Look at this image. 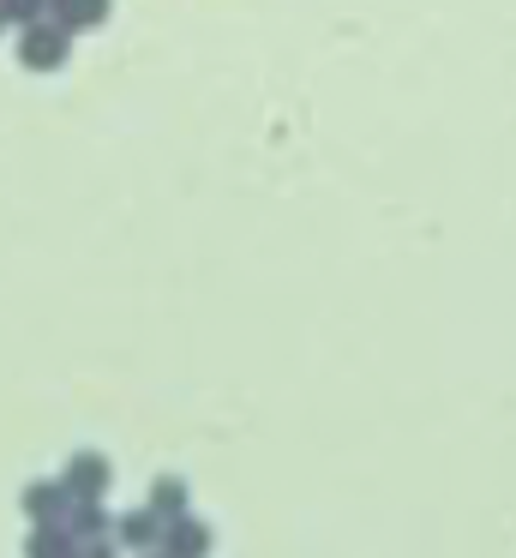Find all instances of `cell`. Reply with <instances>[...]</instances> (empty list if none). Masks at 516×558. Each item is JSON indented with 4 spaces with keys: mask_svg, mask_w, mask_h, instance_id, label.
Returning <instances> with one entry per match:
<instances>
[{
    "mask_svg": "<svg viewBox=\"0 0 516 558\" xmlns=\"http://www.w3.org/2000/svg\"><path fill=\"white\" fill-rule=\"evenodd\" d=\"M72 54V31H60L55 19H31L19 37V61L31 66V73H60Z\"/></svg>",
    "mask_w": 516,
    "mask_h": 558,
    "instance_id": "cell-1",
    "label": "cell"
},
{
    "mask_svg": "<svg viewBox=\"0 0 516 558\" xmlns=\"http://www.w3.org/2000/svg\"><path fill=\"white\" fill-rule=\"evenodd\" d=\"M108 481H115V469H108L103 450H72V457L60 462V486H67L72 498H103Z\"/></svg>",
    "mask_w": 516,
    "mask_h": 558,
    "instance_id": "cell-2",
    "label": "cell"
},
{
    "mask_svg": "<svg viewBox=\"0 0 516 558\" xmlns=\"http://www.w3.org/2000/svg\"><path fill=\"white\" fill-rule=\"evenodd\" d=\"M211 546H216L211 522H199V517L187 510V517H168V522H163V541H156V553H163V558H211Z\"/></svg>",
    "mask_w": 516,
    "mask_h": 558,
    "instance_id": "cell-3",
    "label": "cell"
},
{
    "mask_svg": "<svg viewBox=\"0 0 516 558\" xmlns=\"http://www.w3.org/2000/svg\"><path fill=\"white\" fill-rule=\"evenodd\" d=\"M108 534H115V546H127V553H156V541H163V517H156L151 505L120 510V517L108 522Z\"/></svg>",
    "mask_w": 516,
    "mask_h": 558,
    "instance_id": "cell-4",
    "label": "cell"
},
{
    "mask_svg": "<svg viewBox=\"0 0 516 558\" xmlns=\"http://www.w3.org/2000/svg\"><path fill=\"white\" fill-rule=\"evenodd\" d=\"M19 505H24V517H31V522H60V517H67V505H72V493L60 486V474H55V481H31V486H24Z\"/></svg>",
    "mask_w": 516,
    "mask_h": 558,
    "instance_id": "cell-5",
    "label": "cell"
},
{
    "mask_svg": "<svg viewBox=\"0 0 516 558\" xmlns=\"http://www.w3.org/2000/svg\"><path fill=\"white\" fill-rule=\"evenodd\" d=\"M108 7H115V0H48V19H55L60 31H72V37H79V31L103 25Z\"/></svg>",
    "mask_w": 516,
    "mask_h": 558,
    "instance_id": "cell-6",
    "label": "cell"
},
{
    "mask_svg": "<svg viewBox=\"0 0 516 558\" xmlns=\"http://www.w3.org/2000/svg\"><path fill=\"white\" fill-rule=\"evenodd\" d=\"M60 522H67L72 541H96V534H108V522H115V517H108L103 498H72L67 517H60Z\"/></svg>",
    "mask_w": 516,
    "mask_h": 558,
    "instance_id": "cell-7",
    "label": "cell"
},
{
    "mask_svg": "<svg viewBox=\"0 0 516 558\" xmlns=\"http://www.w3.org/2000/svg\"><path fill=\"white\" fill-rule=\"evenodd\" d=\"M144 505H151L163 522H168V517H187V510H192V486L180 481V474H156V481H151V498H144Z\"/></svg>",
    "mask_w": 516,
    "mask_h": 558,
    "instance_id": "cell-8",
    "label": "cell"
},
{
    "mask_svg": "<svg viewBox=\"0 0 516 558\" xmlns=\"http://www.w3.org/2000/svg\"><path fill=\"white\" fill-rule=\"evenodd\" d=\"M79 541L67 534V522H31V541H24V558H72Z\"/></svg>",
    "mask_w": 516,
    "mask_h": 558,
    "instance_id": "cell-9",
    "label": "cell"
},
{
    "mask_svg": "<svg viewBox=\"0 0 516 558\" xmlns=\"http://www.w3.org/2000/svg\"><path fill=\"white\" fill-rule=\"evenodd\" d=\"M0 19H7V25H31V19H48V0H0Z\"/></svg>",
    "mask_w": 516,
    "mask_h": 558,
    "instance_id": "cell-10",
    "label": "cell"
},
{
    "mask_svg": "<svg viewBox=\"0 0 516 558\" xmlns=\"http://www.w3.org/2000/svg\"><path fill=\"white\" fill-rule=\"evenodd\" d=\"M72 558H120V546H115V534H96V541H79Z\"/></svg>",
    "mask_w": 516,
    "mask_h": 558,
    "instance_id": "cell-11",
    "label": "cell"
},
{
    "mask_svg": "<svg viewBox=\"0 0 516 558\" xmlns=\"http://www.w3.org/2000/svg\"><path fill=\"white\" fill-rule=\"evenodd\" d=\"M139 558H163V553H139Z\"/></svg>",
    "mask_w": 516,
    "mask_h": 558,
    "instance_id": "cell-12",
    "label": "cell"
},
{
    "mask_svg": "<svg viewBox=\"0 0 516 558\" xmlns=\"http://www.w3.org/2000/svg\"><path fill=\"white\" fill-rule=\"evenodd\" d=\"M0 31H7V19H0Z\"/></svg>",
    "mask_w": 516,
    "mask_h": 558,
    "instance_id": "cell-13",
    "label": "cell"
}]
</instances>
